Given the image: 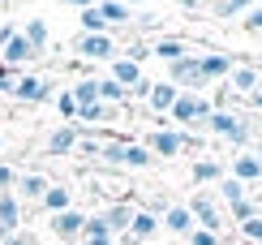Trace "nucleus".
I'll use <instances>...</instances> for the list:
<instances>
[{
  "label": "nucleus",
  "mask_w": 262,
  "mask_h": 245,
  "mask_svg": "<svg viewBox=\"0 0 262 245\" xmlns=\"http://www.w3.org/2000/svg\"><path fill=\"white\" fill-rule=\"evenodd\" d=\"M155 159H181L185 151H202V138L189 129H150L146 142H142Z\"/></svg>",
  "instance_id": "1"
},
{
  "label": "nucleus",
  "mask_w": 262,
  "mask_h": 245,
  "mask_svg": "<svg viewBox=\"0 0 262 245\" xmlns=\"http://www.w3.org/2000/svg\"><path fill=\"white\" fill-rule=\"evenodd\" d=\"M206 133H215V138H224L228 147H236V151H249L254 147V125H249L245 116H236V112H211V120H206Z\"/></svg>",
  "instance_id": "2"
},
{
  "label": "nucleus",
  "mask_w": 262,
  "mask_h": 245,
  "mask_svg": "<svg viewBox=\"0 0 262 245\" xmlns=\"http://www.w3.org/2000/svg\"><path fill=\"white\" fill-rule=\"evenodd\" d=\"M211 99L206 95H198V91H181V99L177 104H172V129H189V125H206V120H211Z\"/></svg>",
  "instance_id": "3"
},
{
  "label": "nucleus",
  "mask_w": 262,
  "mask_h": 245,
  "mask_svg": "<svg viewBox=\"0 0 262 245\" xmlns=\"http://www.w3.org/2000/svg\"><path fill=\"white\" fill-rule=\"evenodd\" d=\"M73 52H78L82 60H107V65L121 56V48H116L112 35H78L73 39Z\"/></svg>",
  "instance_id": "4"
},
{
  "label": "nucleus",
  "mask_w": 262,
  "mask_h": 245,
  "mask_svg": "<svg viewBox=\"0 0 262 245\" xmlns=\"http://www.w3.org/2000/svg\"><path fill=\"white\" fill-rule=\"evenodd\" d=\"M168 82L177 86V91H202L206 77H202L198 56H181V60H172V65H168Z\"/></svg>",
  "instance_id": "5"
},
{
  "label": "nucleus",
  "mask_w": 262,
  "mask_h": 245,
  "mask_svg": "<svg viewBox=\"0 0 262 245\" xmlns=\"http://www.w3.org/2000/svg\"><path fill=\"white\" fill-rule=\"evenodd\" d=\"M193 211V219H198V228H211V232H224V211H220V202H215L211 194H193L189 202H185Z\"/></svg>",
  "instance_id": "6"
},
{
  "label": "nucleus",
  "mask_w": 262,
  "mask_h": 245,
  "mask_svg": "<svg viewBox=\"0 0 262 245\" xmlns=\"http://www.w3.org/2000/svg\"><path fill=\"white\" fill-rule=\"evenodd\" d=\"M82 228H86V211H60V215H52V232H56L60 245H78L82 241Z\"/></svg>",
  "instance_id": "7"
},
{
  "label": "nucleus",
  "mask_w": 262,
  "mask_h": 245,
  "mask_svg": "<svg viewBox=\"0 0 262 245\" xmlns=\"http://www.w3.org/2000/svg\"><path fill=\"white\" fill-rule=\"evenodd\" d=\"M224 86H228L232 95L249 99L254 91H262V69H258V65H245V60H236V69L228 73V82H224Z\"/></svg>",
  "instance_id": "8"
},
{
  "label": "nucleus",
  "mask_w": 262,
  "mask_h": 245,
  "mask_svg": "<svg viewBox=\"0 0 262 245\" xmlns=\"http://www.w3.org/2000/svg\"><path fill=\"white\" fill-rule=\"evenodd\" d=\"M159 228H168L172 237H181V241H189V232L198 228V219H193V211L185 207V202H172L168 211L159 215Z\"/></svg>",
  "instance_id": "9"
},
{
  "label": "nucleus",
  "mask_w": 262,
  "mask_h": 245,
  "mask_svg": "<svg viewBox=\"0 0 262 245\" xmlns=\"http://www.w3.org/2000/svg\"><path fill=\"white\" fill-rule=\"evenodd\" d=\"M56 86L48 82V77H17V86H13V99H21V104H48V99H56L52 95Z\"/></svg>",
  "instance_id": "10"
},
{
  "label": "nucleus",
  "mask_w": 262,
  "mask_h": 245,
  "mask_svg": "<svg viewBox=\"0 0 262 245\" xmlns=\"http://www.w3.org/2000/svg\"><path fill=\"white\" fill-rule=\"evenodd\" d=\"M198 65H202L206 82H228V73L236 69V56H228V52H202Z\"/></svg>",
  "instance_id": "11"
},
{
  "label": "nucleus",
  "mask_w": 262,
  "mask_h": 245,
  "mask_svg": "<svg viewBox=\"0 0 262 245\" xmlns=\"http://www.w3.org/2000/svg\"><path fill=\"white\" fill-rule=\"evenodd\" d=\"M189 176H193V185H220L228 176V168L215 159V155H198V159L189 164Z\"/></svg>",
  "instance_id": "12"
},
{
  "label": "nucleus",
  "mask_w": 262,
  "mask_h": 245,
  "mask_svg": "<svg viewBox=\"0 0 262 245\" xmlns=\"http://www.w3.org/2000/svg\"><path fill=\"white\" fill-rule=\"evenodd\" d=\"M228 176H232V181H241V185L249 189V185H258V181H262V164H258L249 151H241L232 164H228Z\"/></svg>",
  "instance_id": "13"
},
{
  "label": "nucleus",
  "mask_w": 262,
  "mask_h": 245,
  "mask_svg": "<svg viewBox=\"0 0 262 245\" xmlns=\"http://www.w3.org/2000/svg\"><path fill=\"white\" fill-rule=\"evenodd\" d=\"M150 56H159V60H181V56H193V48H189V39H177V35H159L155 43H150Z\"/></svg>",
  "instance_id": "14"
},
{
  "label": "nucleus",
  "mask_w": 262,
  "mask_h": 245,
  "mask_svg": "<svg viewBox=\"0 0 262 245\" xmlns=\"http://www.w3.org/2000/svg\"><path fill=\"white\" fill-rule=\"evenodd\" d=\"M177 99H181V91H177V86H172L168 82V77H163V82H150V95H146V108H150V112H172V104H177Z\"/></svg>",
  "instance_id": "15"
},
{
  "label": "nucleus",
  "mask_w": 262,
  "mask_h": 245,
  "mask_svg": "<svg viewBox=\"0 0 262 245\" xmlns=\"http://www.w3.org/2000/svg\"><path fill=\"white\" fill-rule=\"evenodd\" d=\"M35 56H39V52L30 48V43L21 39V30H17V35H13V39L5 43V52H0V65H5V69H17V65H26V60H35Z\"/></svg>",
  "instance_id": "16"
},
{
  "label": "nucleus",
  "mask_w": 262,
  "mask_h": 245,
  "mask_svg": "<svg viewBox=\"0 0 262 245\" xmlns=\"http://www.w3.org/2000/svg\"><path fill=\"white\" fill-rule=\"evenodd\" d=\"M48 155H69V151H78V125H56L48 133Z\"/></svg>",
  "instance_id": "17"
},
{
  "label": "nucleus",
  "mask_w": 262,
  "mask_h": 245,
  "mask_svg": "<svg viewBox=\"0 0 262 245\" xmlns=\"http://www.w3.org/2000/svg\"><path fill=\"white\" fill-rule=\"evenodd\" d=\"M39 207L48 215H60V211H73V189L69 185H48V194L39 198Z\"/></svg>",
  "instance_id": "18"
},
{
  "label": "nucleus",
  "mask_w": 262,
  "mask_h": 245,
  "mask_svg": "<svg viewBox=\"0 0 262 245\" xmlns=\"http://www.w3.org/2000/svg\"><path fill=\"white\" fill-rule=\"evenodd\" d=\"M107 77H112V82H121L125 91H134V86H138V82H142L146 73H142V65L125 60V56H116V60H112V69H107Z\"/></svg>",
  "instance_id": "19"
},
{
  "label": "nucleus",
  "mask_w": 262,
  "mask_h": 245,
  "mask_svg": "<svg viewBox=\"0 0 262 245\" xmlns=\"http://www.w3.org/2000/svg\"><path fill=\"white\" fill-rule=\"evenodd\" d=\"M103 219H107V232H112V237L121 241L125 232H129V219H134V207H129V202H112V207L103 211Z\"/></svg>",
  "instance_id": "20"
},
{
  "label": "nucleus",
  "mask_w": 262,
  "mask_h": 245,
  "mask_svg": "<svg viewBox=\"0 0 262 245\" xmlns=\"http://www.w3.org/2000/svg\"><path fill=\"white\" fill-rule=\"evenodd\" d=\"M99 13H103V22H107V30L129 26V22H134V9H129L125 0H99Z\"/></svg>",
  "instance_id": "21"
},
{
  "label": "nucleus",
  "mask_w": 262,
  "mask_h": 245,
  "mask_svg": "<svg viewBox=\"0 0 262 245\" xmlns=\"http://www.w3.org/2000/svg\"><path fill=\"white\" fill-rule=\"evenodd\" d=\"M0 228L5 232H21V202H17V194H0Z\"/></svg>",
  "instance_id": "22"
},
{
  "label": "nucleus",
  "mask_w": 262,
  "mask_h": 245,
  "mask_svg": "<svg viewBox=\"0 0 262 245\" xmlns=\"http://www.w3.org/2000/svg\"><path fill=\"white\" fill-rule=\"evenodd\" d=\"M95 86H99V104H107V108H125V99H129V91L121 82H112V77H95Z\"/></svg>",
  "instance_id": "23"
},
{
  "label": "nucleus",
  "mask_w": 262,
  "mask_h": 245,
  "mask_svg": "<svg viewBox=\"0 0 262 245\" xmlns=\"http://www.w3.org/2000/svg\"><path fill=\"white\" fill-rule=\"evenodd\" d=\"M21 39H26L35 52H43V48H48V39H52V30H48V22H43V17H30L26 26H21Z\"/></svg>",
  "instance_id": "24"
},
{
  "label": "nucleus",
  "mask_w": 262,
  "mask_h": 245,
  "mask_svg": "<svg viewBox=\"0 0 262 245\" xmlns=\"http://www.w3.org/2000/svg\"><path fill=\"white\" fill-rule=\"evenodd\" d=\"M48 176L43 172H26V176H17V198H43L48 194Z\"/></svg>",
  "instance_id": "25"
},
{
  "label": "nucleus",
  "mask_w": 262,
  "mask_h": 245,
  "mask_svg": "<svg viewBox=\"0 0 262 245\" xmlns=\"http://www.w3.org/2000/svg\"><path fill=\"white\" fill-rule=\"evenodd\" d=\"M206 9H211L215 17H245L249 9H254V0H206Z\"/></svg>",
  "instance_id": "26"
},
{
  "label": "nucleus",
  "mask_w": 262,
  "mask_h": 245,
  "mask_svg": "<svg viewBox=\"0 0 262 245\" xmlns=\"http://www.w3.org/2000/svg\"><path fill=\"white\" fill-rule=\"evenodd\" d=\"M125 147H129V142H121V138H103L99 164H107V168H125Z\"/></svg>",
  "instance_id": "27"
},
{
  "label": "nucleus",
  "mask_w": 262,
  "mask_h": 245,
  "mask_svg": "<svg viewBox=\"0 0 262 245\" xmlns=\"http://www.w3.org/2000/svg\"><path fill=\"white\" fill-rule=\"evenodd\" d=\"M78 22H82V35H112V30H107V22H103V13H99V5L82 9Z\"/></svg>",
  "instance_id": "28"
},
{
  "label": "nucleus",
  "mask_w": 262,
  "mask_h": 245,
  "mask_svg": "<svg viewBox=\"0 0 262 245\" xmlns=\"http://www.w3.org/2000/svg\"><path fill=\"white\" fill-rule=\"evenodd\" d=\"M150 164H159V159L142 147V142H129V147H125V168H138L142 172V168H150Z\"/></svg>",
  "instance_id": "29"
},
{
  "label": "nucleus",
  "mask_w": 262,
  "mask_h": 245,
  "mask_svg": "<svg viewBox=\"0 0 262 245\" xmlns=\"http://www.w3.org/2000/svg\"><path fill=\"white\" fill-rule=\"evenodd\" d=\"M215 189H220V202H224V207H232V202H241V198H249V189H245L241 181H232V176H224Z\"/></svg>",
  "instance_id": "30"
},
{
  "label": "nucleus",
  "mask_w": 262,
  "mask_h": 245,
  "mask_svg": "<svg viewBox=\"0 0 262 245\" xmlns=\"http://www.w3.org/2000/svg\"><path fill=\"white\" fill-rule=\"evenodd\" d=\"M73 91V99H78V108H86V104H99V86H95V77H82L78 86H69Z\"/></svg>",
  "instance_id": "31"
},
{
  "label": "nucleus",
  "mask_w": 262,
  "mask_h": 245,
  "mask_svg": "<svg viewBox=\"0 0 262 245\" xmlns=\"http://www.w3.org/2000/svg\"><path fill=\"white\" fill-rule=\"evenodd\" d=\"M228 215H232V224L241 228L245 219H254V215H258V207H254V198H241V202H232V207H228Z\"/></svg>",
  "instance_id": "32"
},
{
  "label": "nucleus",
  "mask_w": 262,
  "mask_h": 245,
  "mask_svg": "<svg viewBox=\"0 0 262 245\" xmlns=\"http://www.w3.org/2000/svg\"><path fill=\"white\" fill-rule=\"evenodd\" d=\"M82 237H112V232H107V219H103V211L99 215H86V228H82ZM116 241V237H112Z\"/></svg>",
  "instance_id": "33"
},
{
  "label": "nucleus",
  "mask_w": 262,
  "mask_h": 245,
  "mask_svg": "<svg viewBox=\"0 0 262 245\" xmlns=\"http://www.w3.org/2000/svg\"><path fill=\"white\" fill-rule=\"evenodd\" d=\"M245 237V245H262V215H254V219H245L241 228H236Z\"/></svg>",
  "instance_id": "34"
},
{
  "label": "nucleus",
  "mask_w": 262,
  "mask_h": 245,
  "mask_svg": "<svg viewBox=\"0 0 262 245\" xmlns=\"http://www.w3.org/2000/svg\"><path fill=\"white\" fill-rule=\"evenodd\" d=\"M56 112H60L64 120H78V99H73V91H60V95H56Z\"/></svg>",
  "instance_id": "35"
},
{
  "label": "nucleus",
  "mask_w": 262,
  "mask_h": 245,
  "mask_svg": "<svg viewBox=\"0 0 262 245\" xmlns=\"http://www.w3.org/2000/svg\"><path fill=\"white\" fill-rule=\"evenodd\" d=\"M220 237H224V232H211V228H193V232H189V241H185V245H224Z\"/></svg>",
  "instance_id": "36"
},
{
  "label": "nucleus",
  "mask_w": 262,
  "mask_h": 245,
  "mask_svg": "<svg viewBox=\"0 0 262 245\" xmlns=\"http://www.w3.org/2000/svg\"><path fill=\"white\" fill-rule=\"evenodd\" d=\"M241 26H245V35H262V5L249 9V13L241 17Z\"/></svg>",
  "instance_id": "37"
},
{
  "label": "nucleus",
  "mask_w": 262,
  "mask_h": 245,
  "mask_svg": "<svg viewBox=\"0 0 262 245\" xmlns=\"http://www.w3.org/2000/svg\"><path fill=\"white\" fill-rule=\"evenodd\" d=\"M121 56H125V60H134V65H142V60L150 56V43H129V48L121 52Z\"/></svg>",
  "instance_id": "38"
},
{
  "label": "nucleus",
  "mask_w": 262,
  "mask_h": 245,
  "mask_svg": "<svg viewBox=\"0 0 262 245\" xmlns=\"http://www.w3.org/2000/svg\"><path fill=\"white\" fill-rule=\"evenodd\" d=\"M13 185H17V172L0 159V194H13Z\"/></svg>",
  "instance_id": "39"
},
{
  "label": "nucleus",
  "mask_w": 262,
  "mask_h": 245,
  "mask_svg": "<svg viewBox=\"0 0 262 245\" xmlns=\"http://www.w3.org/2000/svg\"><path fill=\"white\" fill-rule=\"evenodd\" d=\"M168 207H172V198H168V194H155V198H150V202L142 207V211H150V215H163Z\"/></svg>",
  "instance_id": "40"
},
{
  "label": "nucleus",
  "mask_w": 262,
  "mask_h": 245,
  "mask_svg": "<svg viewBox=\"0 0 262 245\" xmlns=\"http://www.w3.org/2000/svg\"><path fill=\"white\" fill-rule=\"evenodd\" d=\"M5 245H39V241H35V232H26V228H21V232H9V237H5Z\"/></svg>",
  "instance_id": "41"
},
{
  "label": "nucleus",
  "mask_w": 262,
  "mask_h": 245,
  "mask_svg": "<svg viewBox=\"0 0 262 245\" xmlns=\"http://www.w3.org/2000/svg\"><path fill=\"white\" fill-rule=\"evenodd\" d=\"M13 35H17V26H13V22H0V52H5V43L13 39Z\"/></svg>",
  "instance_id": "42"
},
{
  "label": "nucleus",
  "mask_w": 262,
  "mask_h": 245,
  "mask_svg": "<svg viewBox=\"0 0 262 245\" xmlns=\"http://www.w3.org/2000/svg\"><path fill=\"white\" fill-rule=\"evenodd\" d=\"M78 245H116V241H112V237H82Z\"/></svg>",
  "instance_id": "43"
},
{
  "label": "nucleus",
  "mask_w": 262,
  "mask_h": 245,
  "mask_svg": "<svg viewBox=\"0 0 262 245\" xmlns=\"http://www.w3.org/2000/svg\"><path fill=\"white\" fill-rule=\"evenodd\" d=\"M245 104H249V108H254V112L262 116V91H254V95H249V99H245Z\"/></svg>",
  "instance_id": "44"
},
{
  "label": "nucleus",
  "mask_w": 262,
  "mask_h": 245,
  "mask_svg": "<svg viewBox=\"0 0 262 245\" xmlns=\"http://www.w3.org/2000/svg\"><path fill=\"white\" fill-rule=\"evenodd\" d=\"M181 9H206V0H177Z\"/></svg>",
  "instance_id": "45"
},
{
  "label": "nucleus",
  "mask_w": 262,
  "mask_h": 245,
  "mask_svg": "<svg viewBox=\"0 0 262 245\" xmlns=\"http://www.w3.org/2000/svg\"><path fill=\"white\" fill-rule=\"evenodd\" d=\"M64 5H73V9H78V13H82V9H91L95 0H64Z\"/></svg>",
  "instance_id": "46"
},
{
  "label": "nucleus",
  "mask_w": 262,
  "mask_h": 245,
  "mask_svg": "<svg viewBox=\"0 0 262 245\" xmlns=\"http://www.w3.org/2000/svg\"><path fill=\"white\" fill-rule=\"evenodd\" d=\"M249 155H254V159L262 164V142H258V138H254V147H249Z\"/></svg>",
  "instance_id": "47"
},
{
  "label": "nucleus",
  "mask_w": 262,
  "mask_h": 245,
  "mask_svg": "<svg viewBox=\"0 0 262 245\" xmlns=\"http://www.w3.org/2000/svg\"><path fill=\"white\" fill-rule=\"evenodd\" d=\"M125 5H129V9H134V5H142V0H125Z\"/></svg>",
  "instance_id": "48"
},
{
  "label": "nucleus",
  "mask_w": 262,
  "mask_h": 245,
  "mask_svg": "<svg viewBox=\"0 0 262 245\" xmlns=\"http://www.w3.org/2000/svg\"><path fill=\"white\" fill-rule=\"evenodd\" d=\"M0 151H5V138H0Z\"/></svg>",
  "instance_id": "49"
},
{
  "label": "nucleus",
  "mask_w": 262,
  "mask_h": 245,
  "mask_svg": "<svg viewBox=\"0 0 262 245\" xmlns=\"http://www.w3.org/2000/svg\"><path fill=\"white\" fill-rule=\"evenodd\" d=\"M146 245H159V241H146Z\"/></svg>",
  "instance_id": "50"
},
{
  "label": "nucleus",
  "mask_w": 262,
  "mask_h": 245,
  "mask_svg": "<svg viewBox=\"0 0 262 245\" xmlns=\"http://www.w3.org/2000/svg\"><path fill=\"white\" fill-rule=\"evenodd\" d=\"M0 5H9V0H0Z\"/></svg>",
  "instance_id": "51"
},
{
  "label": "nucleus",
  "mask_w": 262,
  "mask_h": 245,
  "mask_svg": "<svg viewBox=\"0 0 262 245\" xmlns=\"http://www.w3.org/2000/svg\"><path fill=\"white\" fill-rule=\"evenodd\" d=\"M95 5H99V0H95Z\"/></svg>",
  "instance_id": "52"
}]
</instances>
